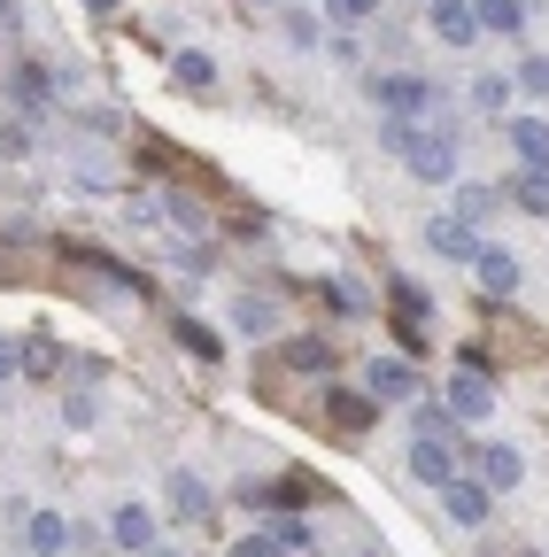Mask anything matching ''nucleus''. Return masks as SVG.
<instances>
[{"label":"nucleus","mask_w":549,"mask_h":557,"mask_svg":"<svg viewBox=\"0 0 549 557\" xmlns=\"http://www.w3.org/2000/svg\"><path fill=\"white\" fill-rule=\"evenodd\" d=\"M387 148L410 163V178H426V186H449L457 178V139L441 124H387Z\"/></svg>","instance_id":"f257e3e1"},{"label":"nucleus","mask_w":549,"mask_h":557,"mask_svg":"<svg viewBox=\"0 0 549 557\" xmlns=\"http://www.w3.org/2000/svg\"><path fill=\"white\" fill-rule=\"evenodd\" d=\"M372 94H379V109H387V124H419V116L434 109V86H426V78H379Z\"/></svg>","instance_id":"f03ea898"},{"label":"nucleus","mask_w":549,"mask_h":557,"mask_svg":"<svg viewBox=\"0 0 549 557\" xmlns=\"http://www.w3.org/2000/svg\"><path fill=\"white\" fill-rule=\"evenodd\" d=\"M364 395L372 403H410V395H419V364H410V357H379L364 372Z\"/></svg>","instance_id":"7ed1b4c3"},{"label":"nucleus","mask_w":549,"mask_h":557,"mask_svg":"<svg viewBox=\"0 0 549 557\" xmlns=\"http://www.w3.org/2000/svg\"><path fill=\"white\" fill-rule=\"evenodd\" d=\"M488 410H496L488 372H464V364H457V380H449V418H488Z\"/></svg>","instance_id":"20e7f679"},{"label":"nucleus","mask_w":549,"mask_h":557,"mask_svg":"<svg viewBox=\"0 0 549 557\" xmlns=\"http://www.w3.org/2000/svg\"><path fill=\"white\" fill-rule=\"evenodd\" d=\"M426 16H434V39H449V47H472L479 39L472 0H426Z\"/></svg>","instance_id":"39448f33"},{"label":"nucleus","mask_w":549,"mask_h":557,"mask_svg":"<svg viewBox=\"0 0 549 557\" xmlns=\"http://www.w3.org/2000/svg\"><path fill=\"white\" fill-rule=\"evenodd\" d=\"M410 472H419L426 487H449V480H457V457H449V442H441V434H419V442H410Z\"/></svg>","instance_id":"423d86ee"},{"label":"nucleus","mask_w":549,"mask_h":557,"mask_svg":"<svg viewBox=\"0 0 549 557\" xmlns=\"http://www.w3.org/2000/svg\"><path fill=\"white\" fill-rule=\"evenodd\" d=\"M426 248L449 256V263H479V233L457 225V218H434V225H426Z\"/></svg>","instance_id":"0eeeda50"},{"label":"nucleus","mask_w":549,"mask_h":557,"mask_svg":"<svg viewBox=\"0 0 549 557\" xmlns=\"http://www.w3.org/2000/svg\"><path fill=\"white\" fill-rule=\"evenodd\" d=\"M441 504H449V519H457V527H488V487L464 480V472L441 487Z\"/></svg>","instance_id":"6e6552de"},{"label":"nucleus","mask_w":549,"mask_h":557,"mask_svg":"<svg viewBox=\"0 0 549 557\" xmlns=\"http://www.w3.org/2000/svg\"><path fill=\"white\" fill-rule=\"evenodd\" d=\"M24 549H32V557L71 549V519H62V511H32V519H24Z\"/></svg>","instance_id":"1a4fd4ad"},{"label":"nucleus","mask_w":549,"mask_h":557,"mask_svg":"<svg viewBox=\"0 0 549 557\" xmlns=\"http://www.w3.org/2000/svg\"><path fill=\"white\" fill-rule=\"evenodd\" d=\"M511 148H519V171H549V124L541 116H519L511 124Z\"/></svg>","instance_id":"9d476101"},{"label":"nucleus","mask_w":549,"mask_h":557,"mask_svg":"<svg viewBox=\"0 0 549 557\" xmlns=\"http://www.w3.org/2000/svg\"><path fill=\"white\" fill-rule=\"evenodd\" d=\"M472 465H479V487H488V496H496V487H519V472H526L519 449H503V442H496V449H479Z\"/></svg>","instance_id":"9b49d317"},{"label":"nucleus","mask_w":549,"mask_h":557,"mask_svg":"<svg viewBox=\"0 0 549 557\" xmlns=\"http://www.w3.org/2000/svg\"><path fill=\"white\" fill-rule=\"evenodd\" d=\"M109 534H116L124 549H155V511H148V504H124V511L109 519Z\"/></svg>","instance_id":"f8f14e48"},{"label":"nucleus","mask_w":549,"mask_h":557,"mask_svg":"<svg viewBox=\"0 0 549 557\" xmlns=\"http://www.w3.org/2000/svg\"><path fill=\"white\" fill-rule=\"evenodd\" d=\"M479 287H488V295H519V256H503V248H479Z\"/></svg>","instance_id":"ddd939ff"},{"label":"nucleus","mask_w":549,"mask_h":557,"mask_svg":"<svg viewBox=\"0 0 549 557\" xmlns=\"http://www.w3.org/2000/svg\"><path fill=\"white\" fill-rule=\"evenodd\" d=\"M472 16H479V32H519L526 39V9H519V0H472Z\"/></svg>","instance_id":"4468645a"},{"label":"nucleus","mask_w":549,"mask_h":557,"mask_svg":"<svg viewBox=\"0 0 549 557\" xmlns=\"http://www.w3.org/2000/svg\"><path fill=\"white\" fill-rule=\"evenodd\" d=\"M171 504H178L186 519H210V487H201L194 472H171Z\"/></svg>","instance_id":"2eb2a0df"},{"label":"nucleus","mask_w":549,"mask_h":557,"mask_svg":"<svg viewBox=\"0 0 549 557\" xmlns=\"http://www.w3.org/2000/svg\"><path fill=\"white\" fill-rule=\"evenodd\" d=\"M171 70H178V86H186V94H210V86H217V62H210V54H178Z\"/></svg>","instance_id":"dca6fc26"},{"label":"nucleus","mask_w":549,"mask_h":557,"mask_svg":"<svg viewBox=\"0 0 549 557\" xmlns=\"http://www.w3.org/2000/svg\"><path fill=\"white\" fill-rule=\"evenodd\" d=\"M519 209H526V218H549V171H519Z\"/></svg>","instance_id":"f3484780"},{"label":"nucleus","mask_w":549,"mask_h":557,"mask_svg":"<svg viewBox=\"0 0 549 557\" xmlns=\"http://www.w3.org/2000/svg\"><path fill=\"white\" fill-rule=\"evenodd\" d=\"M287 364L295 372H325L333 364V341H287Z\"/></svg>","instance_id":"a211bd4d"},{"label":"nucleus","mask_w":549,"mask_h":557,"mask_svg":"<svg viewBox=\"0 0 549 557\" xmlns=\"http://www.w3.org/2000/svg\"><path fill=\"white\" fill-rule=\"evenodd\" d=\"M325 302L340 318H364V287H357V278H325Z\"/></svg>","instance_id":"6ab92c4d"},{"label":"nucleus","mask_w":549,"mask_h":557,"mask_svg":"<svg viewBox=\"0 0 549 557\" xmlns=\"http://www.w3.org/2000/svg\"><path fill=\"white\" fill-rule=\"evenodd\" d=\"M325 403H333V418H340V426H372V395H340V387H333Z\"/></svg>","instance_id":"aec40b11"},{"label":"nucleus","mask_w":549,"mask_h":557,"mask_svg":"<svg viewBox=\"0 0 549 557\" xmlns=\"http://www.w3.org/2000/svg\"><path fill=\"white\" fill-rule=\"evenodd\" d=\"M54 364H62V348H54V341H24V372H32V380H47Z\"/></svg>","instance_id":"412c9836"},{"label":"nucleus","mask_w":549,"mask_h":557,"mask_svg":"<svg viewBox=\"0 0 549 557\" xmlns=\"http://www.w3.org/2000/svg\"><path fill=\"white\" fill-rule=\"evenodd\" d=\"M488 209H496L488 186H464V194H457V218H464V225H472V218H488Z\"/></svg>","instance_id":"4be33fe9"},{"label":"nucleus","mask_w":549,"mask_h":557,"mask_svg":"<svg viewBox=\"0 0 549 557\" xmlns=\"http://www.w3.org/2000/svg\"><path fill=\"white\" fill-rule=\"evenodd\" d=\"M395 318H410V325H426V295H419V287H402V278H395Z\"/></svg>","instance_id":"5701e85b"},{"label":"nucleus","mask_w":549,"mask_h":557,"mask_svg":"<svg viewBox=\"0 0 549 557\" xmlns=\"http://www.w3.org/2000/svg\"><path fill=\"white\" fill-rule=\"evenodd\" d=\"M503 101H511V86H503V78H479V86H472V109H488V116H496Z\"/></svg>","instance_id":"b1692460"},{"label":"nucleus","mask_w":549,"mask_h":557,"mask_svg":"<svg viewBox=\"0 0 549 557\" xmlns=\"http://www.w3.org/2000/svg\"><path fill=\"white\" fill-rule=\"evenodd\" d=\"M178 341L194 348V357H217V341H210V325H194V318H178Z\"/></svg>","instance_id":"393cba45"},{"label":"nucleus","mask_w":549,"mask_h":557,"mask_svg":"<svg viewBox=\"0 0 549 557\" xmlns=\"http://www.w3.org/2000/svg\"><path fill=\"white\" fill-rule=\"evenodd\" d=\"M519 94H549V62H541V54H526V70H519Z\"/></svg>","instance_id":"a878e982"},{"label":"nucleus","mask_w":549,"mask_h":557,"mask_svg":"<svg viewBox=\"0 0 549 557\" xmlns=\"http://www.w3.org/2000/svg\"><path fill=\"white\" fill-rule=\"evenodd\" d=\"M325 9H333V24H364V16L379 9V0H325Z\"/></svg>","instance_id":"bb28decb"},{"label":"nucleus","mask_w":549,"mask_h":557,"mask_svg":"<svg viewBox=\"0 0 549 557\" xmlns=\"http://www.w3.org/2000/svg\"><path fill=\"white\" fill-rule=\"evenodd\" d=\"M271 542H279V549H310V527H302V519H279V527H271Z\"/></svg>","instance_id":"cd10ccee"},{"label":"nucleus","mask_w":549,"mask_h":557,"mask_svg":"<svg viewBox=\"0 0 549 557\" xmlns=\"http://www.w3.org/2000/svg\"><path fill=\"white\" fill-rule=\"evenodd\" d=\"M233 557H279V542H271V534H248V542H233Z\"/></svg>","instance_id":"c85d7f7f"},{"label":"nucleus","mask_w":549,"mask_h":557,"mask_svg":"<svg viewBox=\"0 0 549 557\" xmlns=\"http://www.w3.org/2000/svg\"><path fill=\"white\" fill-rule=\"evenodd\" d=\"M16 372H24V348H16V341H0V380H16Z\"/></svg>","instance_id":"c756f323"},{"label":"nucleus","mask_w":549,"mask_h":557,"mask_svg":"<svg viewBox=\"0 0 549 557\" xmlns=\"http://www.w3.org/2000/svg\"><path fill=\"white\" fill-rule=\"evenodd\" d=\"M0 24H16V0H0Z\"/></svg>","instance_id":"7c9ffc66"},{"label":"nucleus","mask_w":549,"mask_h":557,"mask_svg":"<svg viewBox=\"0 0 549 557\" xmlns=\"http://www.w3.org/2000/svg\"><path fill=\"white\" fill-rule=\"evenodd\" d=\"M140 557H178V549H140Z\"/></svg>","instance_id":"2f4dec72"},{"label":"nucleus","mask_w":549,"mask_h":557,"mask_svg":"<svg viewBox=\"0 0 549 557\" xmlns=\"http://www.w3.org/2000/svg\"><path fill=\"white\" fill-rule=\"evenodd\" d=\"M526 557H534V549H526Z\"/></svg>","instance_id":"473e14b6"}]
</instances>
